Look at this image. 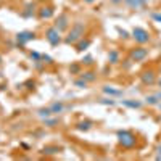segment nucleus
Returning <instances> with one entry per match:
<instances>
[{
	"label": "nucleus",
	"mask_w": 161,
	"mask_h": 161,
	"mask_svg": "<svg viewBox=\"0 0 161 161\" xmlns=\"http://www.w3.org/2000/svg\"><path fill=\"white\" fill-rule=\"evenodd\" d=\"M36 8H37V7H36V3H34V2H29L28 5H26V7L23 8L21 16H23V18H32V16H34V13L37 11Z\"/></svg>",
	"instance_id": "f8f14e48"
},
{
	"label": "nucleus",
	"mask_w": 161,
	"mask_h": 161,
	"mask_svg": "<svg viewBox=\"0 0 161 161\" xmlns=\"http://www.w3.org/2000/svg\"><path fill=\"white\" fill-rule=\"evenodd\" d=\"M36 39V32L32 31H21L16 34V47L18 48H23L28 42H31V40Z\"/></svg>",
	"instance_id": "39448f33"
},
{
	"label": "nucleus",
	"mask_w": 161,
	"mask_h": 161,
	"mask_svg": "<svg viewBox=\"0 0 161 161\" xmlns=\"http://www.w3.org/2000/svg\"><path fill=\"white\" fill-rule=\"evenodd\" d=\"M45 39L48 40V44H50L52 47L60 45V44H61V40H63L61 32L55 28V26H50V28H47V31H45Z\"/></svg>",
	"instance_id": "20e7f679"
},
{
	"label": "nucleus",
	"mask_w": 161,
	"mask_h": 161,
	"mask_svg": "<svg viewBox=\"0 0 161 161\" xmlns=\"http://www.w3.org/2000/svg\"><path fill=\"white\" fill-rule=\"evenodd\" d=\"M87 84H89V82H87V80H84L82 77H79V79L74 80V87H77V89H86Z\"/></svg>",
	"instance_id": "5701e85b"
},
{
	"label": "nucleus",
	"mask_w": 161,
	"mask_h": 161,
	"mask_svg": "<svg viewBox=\"0 0 161 161\" xmlns=\"http://www.w3.org/2000/svg\"><path fill=\"white\" fill-rule=\"evenodd\" d=\"M92 126H93L92 121L84 119V121H79V123L76 124V129H77V130H80V132H87L89 129H92Z\"/></svg>",
	"instance_id": "a211bd4d"
},
{
	"label": "nucleus",
	"mask_w": 161,
	"mask_h": 161,
	"mask_svg": "<svg viewBox=\"0 0 161 161\" xmlns=\"http://www.w3.org/2000/svg\"><path fill=\"white\" fill-rule=\"evenodd\" d=\"M156 82H158V86L161 87V79H158V80H156Z\"/></svg>",
	"instance_id": "f704fd0d"
},
{
	"label": "nucleus",
	"mask_w": 161,
	"mask_h": 161,
	"mask_svg": "<svg viewBox=\"0 0 161 161\" xmlns=\"http://www.w3.org/2000/svg\"><path fill=\"white\" fill-rule=\"evenodd\" d=\"M132 39L136 40L139 45H145L152 40V36L145 28H134L132 29Z\"/></svg>",
	"instance_id": "7ed1b4c3"
},
{
	"label": "nucleus",
	"mask_w": 161,
	"mask_h": 161,
	"mask_svg": "<svg viewBox=\"0 0 161 161\" xmlns=\"http://www.w3.org/2000/svg\"><path fill=\"white\" fill-rule=\"evenodd\" d=\"M29 57H31L32 61H40V60H42V55H40L39 52H31V53H29Z\"/></svg>",
	"instance_id": "bb28decb"
},
{
	"label": "nucleus",
	"mask_w": 161,
	"mask_h": 161,
	"mask_svg": "<svg viewBox=\"0 0 161 161\" xmlns=\"http://www.w3.org/2000/svg\"><path fill=\"white\" fill-rule=\"evenodd\" d=\"M147 57H148V48H145L143 45L140 47H136L129 52V58L132 61H143Z\"/></svg>",
	"instance_id": "0eeeda50"
},
{
	"label": "nucleus",
	"mask_w": 161,
	"mask_h": 161,
	"mask_svg": "<svg viewBox=\"0 0 161 161\" xmlns=\"http://www.w3.org/2000/svg\"><path fill=\"white\" fill-rule=\"evenodd\" d=\"M60 152H61V148H60V147H57V145H45L40 153L48 156V155H57V153H60Z\"/></svg>",
	"instance_id": "dca6fc26"
},
{
	"label": "nucleus",
	"mask_w": 161,
	"mask_h": 161,
	"mask_svg": "<svg viewBox=\"0 0 161 161\" xmlns=\"http://www.w3.org/2000/svg\"><path fill=\"white\" fill-rule=\"evenodd\" d=\"M90 44H92L90 39H84V37H82V39H80L79 42H76L74 45H76V50H77V52H84V50H87V48L90 47Z\"/></svg>",
	"instance_id": "f3484780"
},
{
	"label": "nucleus",
	"mask_w": 161,
	"mask_h": 161,
	"mask_svg": "<svg viewBox=\"0 0 161 161\" xmlns=\"http://www.w3.org/2000/svg\"><path fill=\"white\" fill-rule=\"evenodd\" d=\"M156 159H161V142L156 147Z\"/></svg>",
	"instance_id": "7c9ffc66"
},
{
	"label": "nucleus",
	"mask_w": 161,
	"mask_h": 161,
	"mask_svg": "<svg viewBox=\"0 0 161 161\" xmlns=\"http://www.w3.org/2000/svg\"><path fill=\"white\" fill-rule=\"evenodd\" d=\"M155 95H156V97H158V100L161 102V92H156V93H155Z\"/></svg>",
	"instance_id": "72a5a7b5"
},
{
	"label": "nucleus",
	"mask_w": 161,
	"mask_h": 161,
	"mask_svg": "<svg viewBox=\"0 0 161 161\" xmlns=\"http://www.w3.org/2000/svg\"><path fill=\"white\" fill-rule=\"evenodd\" d=\"M48 108H50L52 114H60V113H64L66 110H73V106L71 105H64L63 102H55V103H52Z\"/></svg>",
	"instance_id": "6e6552de"
},
{
	"label": "nucleus",
	"mask_w": 161,
	"mask_h": 161,
	"mask_svg": "<svg viewBox=\"0 0 161 161\" xmlns=\"http://www.w3.org/2000/svg\"><path fill=\"white\" fill-rule=\"evenodd\" d=\"M110 2H111V3H114V5H119V3H123L124 0H110Z\"/></svg>",
	"instance_id": "2f4dec72"
},
{
	"label": "nucleus",
	"mask_w": 161,
	"mask_h": 161,
	"mask_svg": "<svg viewBox=\"0 0 161 161\" xmlns=\"http://www.w3.org/2000/svg\"><path fill=\"white\" fill-rule=\"evenodd\" d=\"M42 123L45 127H57L58 126V118H52V116H47V118H42Z\"/></svg>",
	"instance_id": "aec40b11"
},
{
	"label": "nucleus",
	"mask_w": 161,
	"mask_h": 161,
	"mask_svg": "<svg viewBox=\"0 0 161 161\" xmlns=\"http://www.w3.org/2000/svg\"><path fill=\"white\" fill-rule=\"evenodd\" d=\"M121 105L123 106H127V108H132V110H140L142 106H143V103L140 102V100H121Z\"/></svg>",
	"instance_id": "4468645a"
},
{
	"label": "nucleus",
	"mask_w": 161,
	"mask_h": 161,
	"mask_svg": "<svg viewBox=\"0 0 161 161\" xmlns=\"http://www.w3.org/2000/svg\"><path fill=\"white\" fill-rule=\"evenodd\" d=\"M69 73H76V74H80V64L79 63H74L69 66Z\"/></svg>",
	"instance_id": "a878e982"
},
{
	"label": "nucleus",
	"mask_w": 161,
	"mask_h": 161,
	"mask_svg": "<svg viewBox=\"0 0 161 161\" xmlns=\"http://www.w3.org/2000/svg\"><path fill=\"white\" fill-rule=\"evenodd\" d=\"M121 61V55H119V50L116 48H111L108 52V63L110 64H118Z\"/></svg>",
	"instance_id": "2eb2a0df"
},
{
	"label": "nucleus",
	"mask_w": 161,
	"mask_h": 161,
	"mask_svg": "<svg viewBox=\"0 0 161 161\" xmlns=\"http://www.w3.org/2000/svg\"><path fill=\"white\" fill-rule=\"evenodd\" d=\"M84 34H86V24L82 21H76L71 26V29L68 31V34H66L64 44H68V45L76 44V42H79V40L84 37Z\"/></svg>",
	"instance_id": "f257e3e1"
},
{
	"label": "nucleus",
	"mask_w": 161,
	"mask_h": 161,
	"mask_svg": "<svg viewBox=\"0 0 161 161\" xmlns=\"http://www.w3.org/2000/svg\"><path fill=\"white\" fill-rule=\"evenodd\" d=\"M158 108H159V110H161V102H159V103H158Z\"/></svg>",
	"instance_id": "c9c22d12"
},
{
	"label": "nucleus",
	"mask_w": 161,
	"mask_h": 161,
	"mask_svg": "<svg viewBox=\"0 0 161 161\" xmlns=\"http://www.w3.org/2000/svg\"><path fill=\"white\" fill-rule=\"evenodd\" d=\"M140 79H142V82H143L145 86H153V84L156 82V74H155L152 69H148V71H143V73L140 74Z\"/></svg>",
	"instance_id": "9d476101"
},
{
	"label": "nucleus",
	"mask_w": 161,
	"mask_h": 161,
	"mask_svg": "<svg viewBox=\"0 0 161 161\" xmlns=\"http://www.w3.org/2000/svg\"><path fill=\"white\" fill-rule=\"evenodd\" d=\"M82 2H84V3H95L97 0H82Z\"/></svg>",
	"instance_id": "473e14b6"
},
{
	"label": "nucleus",
	"mask_w": 161,
	"mask_h": 161,
	"mask_svg": "<svg viewBox=\"0 0 161 161\" xmlns=\"http://www.w3.org/2000/svg\"><path fill=\"white\" fill-rule=\"evenodd\" d=\"M53 15H55V8L47 5V7H42V8H39L37 10V16L39 19H50L53 18Z\"/></svg>",
	"instance_id": "1a4fd4ad"
},
{
	"label": "nucleus",
	"mask_w": 161,
	"mask_h": 161,
	"mask_svg": "<svg viewBox=\"0 0 161 161\" xmlns=\"http://www.w3.org/2000/svg\"><path fill=\"white\" fill-rule=\"evenodd\" d=\"M42 61L47 63V64H52V63H53V58L48 57V55H42Z\"/></svg>",
	"instance_id": "c85d7f7f"
},
{
	"label": "nucleus",
	"mask_w": 161,
	"mask_h": 161,
	"mask_svg": "<svg viewBox=\"0 0 161 161\" xmlns=\"http://www.w3.org/2000/svg\"><path fill=\"white\" fill-rule=\"evenodd\" d=\"M98 103H100V105H110V106L116 105V102L113 100V97H110V98H102V100H98Z\"/></svg>",
	"instance_id": "b1692460"
},
{
	"label": "nucleus",
	"mask_w": 161,
	"mask_h": 161,
	"mask_svg": "<svg viewBox=\"0 0 161 161\" xmlns=\"http://www.w3.org/2000/svg\"><path fill=\"white\" fill-rule=\"evenodd\" d=\"M145 103L147 105H152V106H158V103H159V100H158V97L155 95H148V97H145Z\"/></svg>",
	"instance_id": "412c9836"
},
{
	"label": "nucleus",
	"mask_w": 161,
	"mask_h": 161,
	"mask_svg": "<svg viewBox=\"0 0 161 161\" xmlns=\"http://www.w3.org/2000/svg\"><path fill=\"white\" fill-rule=\"evenodd\" d=\"M80 63H82V64H86V66H92V64H93V57L87 55V57H84L82 60H80Z\"/></svg>",
	"instance_id": "393cba45"
},
{
	"label": "nucleus",
	"mask_w": 161,
	"mask_h": 161,
	"mask_svg": "<svg viewBox=\"0 0 161 161\" xmlns=\"http://www.w3.org/2000/svg\"><path fill=\"white\" fill-rule=\"evenodd\" d=\"M152 19H155L156 23H161V13H158V11H153V13H152Z\"/></svg>",
	"instance_id": "cd10ccee"
},
{
	"label": "nucleus",
	"mask_w": 161,
	"mask_h": 161,
	"mask_svg": "<svg viewBox=\"0 0 161 161\" xmlns=\"http://www.w3.org/2000/svg\"><path fill=\"white\" fill-rule=\"evenodd\" d=\"M69 24H71V19L68 16V13H60V15L57 16L55 24H53V26H55L60 32H64V31L69 29Z\"/></svg>",
	"instance_id": "423d86ee"
},
{
	"label": "nucleus",
	"mask_w": 161,
	"mask_h": 161,
	"mask_svg": "<svg viewBox=\"0 0 161 161\" xmlns=\"http://www.w3.org/2000/svg\"><path fill=\"white\" fill-rule=\"evenodd\" d=\"M102 90H103L105 95H108V97H121V95L124 93L121 89H114L113 86H103Z\"/></svg>",
	"instance_id": "9b49d317"
},
{
	"label": "nucleus",
	"mask_w": 161,
	"mask_h": 161,
	"mask_svg": "<svg viewBox=\"0 0 161 161\" xmlns=\"http://www.w3.org/2000/svg\"><path fill=\"white\" fill-rule=\"evenodd\" d=\"M124 3L132 10H140L147 7V0H124Z\"/></svg>",
	"instance_id": "ddd939ff"
},
{
	"label": "nucleus",
	"mask_w": 161,
	"mask_h": 161,
	"mask_svg": "<svg viewBox=\"0 0 161 161\" xmlns=\"http://www.w3.org/2000/svg\"><path fill=\"white\" fill-rule=\"evenodd\" d=\"M0 63H2V55H0Z\"/></svg>",
	"instance_id": "e433bc0d"
},
{
	"label": "nucleus",
	"mask_w": 161,
	"mask_h": 161,
	"mask_svg": "<svg viewBox=\"0 0 161 161\" xmlns=\"http://www.w3.org/2000/svg\"><path fill=\"white\" fill-rule=\"evenodd\" d=\"M118 31H119V34H121L123 39H129V32L127 31H124V29H118Z\"/></svg>",
	"instance_id": "c756f323"
},
{
	"label": "nucleus",
	"mask_w": 161,
	"mask_h": 161,
	"mask_svg": "<svg viewBox=\"0 0 161 161\" xmlns=\"http://www.w3.org/2000/svg\"><path fill=\"white\" fill-rule=\"evenodd\" d=\"M118 142L123 148H134L137 145V137L130 130H118Z\"/></svg>",
	"instance_id": "f03ea898"
},
{
	"label": "nucleus",
	"mask_w": 161,
	"mask_h": 161,
	"mask_svg": "<svg viewBox=\"0 0 161 161\" xmlns=\"http://www.w3.org/2000/svg\"><path fill=\"white\" fill-rule=\"evenodd\" d=\"M80 77H82L84 80H87V82H93V80H97V73H93V71H80Z\"/></svg>",
	"instance_id": "6ab92c4d"
},
{
	"label": "nucleus",
	"mask_w": 161,
	"mask_h": 161,
	"mask_svg": "<svg viewBox=\"0 0 161 161\" xmlns=\"http://www.w3.org/2000/svg\"><path fill=\"white\" fill-rule=\"evenodd\" d=\"M37 114L40 116V118H47V116H53L52 114V111H50V108L47 106V108H39L37 110Z\"/></svg>",
	"instance_id": "4be33fe9"
}]
</instances>
